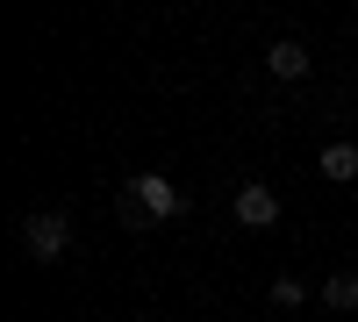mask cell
<instances>
[{
    "label": "cell",
    "instance_id": "6da1fadb",
    "mask_svg": "<svg viewBox=\"0 0 358 322\" xmlns=\"http://www.w3.org/2000/svg\"><path fill=\"white\" fill-rule=\"evenodd\" d=\"M179 208H187V193H179L165 172H129L122 193H115V215H122V229H158V222H172Z\"/></svg>",
    "mask_w": 358,
    "mask_h": 322
},
{
    "label": "cell",
    "instance_id": "7a4b0ae2",
    "mask_svg": "<svg viewBox=\"0 0 358 322\" xmlns=\"http://www.w3.org/2000/svg\"><path fill=\"white\" fill-rule=\"evenodd\" d=\"M65 244H72V222L57 215V208H29V215H22V251H29V258H43V265H50V258H65Z\"/></svg>",
    "mask_w": 358,
    "mask_h": 322
},
{
    "label": "cell",
    "instance_id": "3957f363",
    "mask_svg": "<svg viewBox=\"0 0 358 322\" xmlns=\"http://www.w3.org/2000/svg\"><path fill=\"white\" fill-rule=\"evenodd\" d=\"M229 208H236V229H273V222H280V193L265 186V180H244Z\"/></svg>",
    "mask_w": 358,
    "mask_h": 322
},
{
    "label": "cell",
    "instance_id": "277c9868",
    "mask_svg": "<svg viewBox=\"0 0 358 322\" xmlns=\"http://www.w3.org/2000/svg\"><path fill=\"white\" fill-rule=\"evenodd\" d=\"M265 65H273V79H308V65H315V57H308V43L280 36L273 50H265Z\"/></svg>",
    "mask_w": 358,
    "mask_h": 322
},
{
    "label": "cell",
    "instance_id": "5b68a950",
    "mask_svg": "<svg viewBox=\"0 0 358 322\" xmlns=\"http://www.w3.org/2000/svg\"><path fill=\"white\" fill-rule=\"evenodd\" d=\"M322 180H358V143H344V136H330V143H322Z\"/></svg>",
    "mask_w": 358,
    "mask_h": 322
},
{
    "label": "cell",
    "instance_id": "8992f818",
    "mask_svg": "<svg viewBox=\"0 0 358 322\" xmlns=\"http://www.w3.org/2000/svg\"><path fill=\"white\" fill-rule=\"evenodd\" d=\"M315 294H322V308H337V315H344V308H358V272H330Z\"/></svg>",
    "mask_w": 358,
    "mask_h": 322
},
{
    "label": "cell",
    "instance_id": "52a82bcc",
    "mask_svg": "<svg viewBox=\"0 0 358 322\" xmlns=\"http://www.w3.org/2000/svg\"><path fill=\"white\" fill-rule=\"evenodd\" d=\"M301 301H308L301 279H273V308H301Z\"/></svg>",
    "mask_w": 358,
    "mask_h": 322
}]
</instances>
